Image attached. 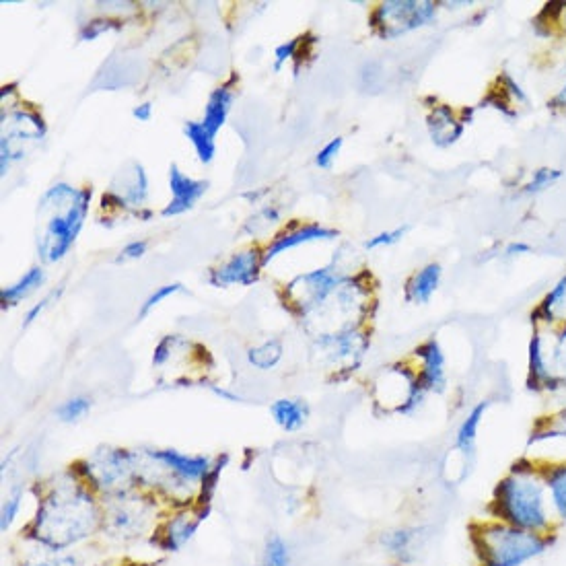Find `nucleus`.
<instances>
[{
    "instance_id": "obj_1",
    "label": "nucleus",
    "mask_w": 566,
    "mask_h": 566,
    "mask_svg": "<svg viewBox=\"0 0 566 566\" xmlns=\"http://www.w3.org/2000/svg\"><path fill=\"white\" fill-rule=\"evenodd\" d=\"M486 513L490 519L513 525L523 532L556 536L558 529L542 468L534 462H527V459H519L494 484Z\"/></svg>"
},
{
    "instance_id": "obj_2",
    "label": "nucleus",
    "mask_w": 566,
    "mask_h": 566,
    "mask_svg": "<svg viewBox=\"0 0 566 566\" xmlns=\"http://www.w3.org/2000/svg\"><path fill=\"white\" fill-rule=\"evenodd\" d=\"M93 190L68 184L52 186L38 206V254L46 264L62 260L75 245L89 212Z\"/></svg>"
},
{
    "instance_id": "obj_3",
    "label": "nucleus",
    "mask_w": 566,
    "mask_h": 566,
    "mask_svg": "<svg viewBox=\"0 0 566 566\" xmlns=\"http://www.w3.org/2000/svg\"><path fill=\"white\" fill-rule=\"evenodd\" d=\"M95 521L97 511L89 494L79 486H60L38 511L35 538L58 552L87 538Z\"/></svg>"
},
{
    "instance_id": "obj_4",
    "label": "nucleus",
    "mask_w": 566,
    "mask_h": 566,
    "mask_svg": "<svg viewBox=\"0 0 566 566\" xmlns=\"http://www.w3.org/2000/svg\"><path fill=\"white\" fill-rule=\"evenodd\" d=\"M556 536L523 532L490 517L472 523L470 542L480 566H525L554 546Z\"/></svg>"
},
{
    "instance_id": "obj_5",
    "label": "nucleus",
    "mask_w": 566,
    "mask_h": 566,
    "mask_svg": "<svg viewBox=\"0 0 566 566\" xmlns=\"http://www.w3.org/2000/svg\"><path fill=\"white\" fill-rule=\"evenodd\" d=\"M437 5L429 0H387L371 15V27L383 40H396L400 35L431 23Z\"/></svg>"
},
{
    "instance_id": "obj_6",
    "label": "nucleus",
    "mask_w": 566,
    "mask_h": 566,
    "mask_svg": "<svg viewBox=\"0 0 566 566\" xmlns=\"http://www.w3.org/2000/svg\"><path fill=\"white\" fill-rule=\"evenodd\" d=\"M342 282L344 278L334 274L332 268H322L295 278L287 291L293 303L303 313H307L317 305H322L342 285Z\"/></svg>"
},
{
    "instance_id": "obj_7",
    "label": "nucleus",
    "mask_w": 566,
    "mask_h": 566,
    "mask_svg": "<svg viewBox=\"0 0 566 566\" xmlns=\"http://www.w3.org/2000/svg\"><path fill=\"white\" fill-rule=\"evenodd\" d=\"M169 188H171V202L163 208L161 215L178 217L196 206V202L206 194L208 182L194 180L184 171H180L178 165H171L169 167Z\"/></svg>"
},
{
    "instance_id": "obj_8",
    "label": "nucleus",
    "mask_w": 566,
    "mask_h": 566,
    "mask_svg": "<svg viewBox=\"0 0 566 566\" xmlns=\"http://www.w3.org/2000/svg\"><path fill=\"white\" fill-rule=\"evenodd\" d=\"M414 355L422 361L418 383L424 389V394H443L447 389V371L445 355L439 342L435 338H429L414 350Z\"/></svg>"
},
{
    "instance_id": "obj_9",
    "label": "nucleus",
    "mask_w": 566,
    "mask_h": 566,
    "mask_svg": "<svg viewBox=\"0 0 566 566\" xmlns=\"http://www.w3.org/2000/svg\"><path fill=\"white\" fill-rule=\"evenodd\" d=\"M262 258L258 252H241L235 254L229 262H225L221 268L212 270L208 280L215 287H227V285H254L260 276Z\"/></svg>"
},
{
    "instance_id": "obj_10",
    "label": "nucleus",
    "mask_w": 566,
    "mask_h": 566,
    "mask_svg": "<svg viewBox=\"0 0 566 566\" xmlns=\"http://www.w3.org/2000/svg\"><path fill=\"white\" fill-rule=\"evenodd\" d=\"M527 369H529L527 387L532 389V392H558V389H564L562 381L554 377L550 369V361L546 357L544 342L540 334H534L532 340H529Z\"/></svg>"
},
{
    "instance_id": "obj_11",
    "label": "nucleus",
    "mask_w": 566,
    "mask_h": 566,
    "mask_svg": "<svg viewBox=\"0 0 566 566\" xmlns=\"http://www.w3.org/2000/svg\"><path fill=\"white\" fill-rule=\"evenodd\" d=\"M95 482L108 490H120L132 474V455L126 451H108L93 464Z\"/></svg>"
},
{
    "instance_id": "obj_12",
    "label": "nucleus",
    "mask_w": 566,
    "mask_h": 566,
    "mask_svg": "<svg viewBox=\"0 0 566 566\" xmlns=\"http://www.w3.org/2000/svg\"><path fill=\"white\" fill-rule=\"evenodd\" d=\"M427 128L433 138V143L441 149L455 145L464 134V122L459 120L449 105H435L433 112L427 118Z\"/></svg>"
},
{
    "instance_id": "obj_13",
    "label": "nucleus",
    "mask_w": 566,
    "mask_h": 566,
    "mask_svg": "<svg viewBox=\"0 0 566 566\" xmlns=\"http://www.w3.org/2000/svg\"><path fill=\"white\" fill-rule=\"evenodd\" d=\"M157 462H161L165 468H169L175 476H180L182 480H204L206 474L210 472V462L204 457H192L184 455L178 451H151L149 453Z\"/></svg>"
},
{
    "instance_id": "obj_14",
    "label": "nucleus",
    "mask_w": 566,
    "mask_h": 566,
    "mask_svg": "<svg viewBox=\"0 0 566 566\" xmlns=\"http://www.w3.org/2000/svg\"><path fill=\"white\" fill-rule=\"evenodd\" d=\"M338 237V231L322 227V225H305L301 229L289 231V233H282L280 237H276V241L268 247V252L262 258V264L266 266L270 260H274L278 254L291 250V247H297L301 243H309V241H320V239H334Z\"/></svg>"
},
{
    "instance_id": "obj_15",
    "label": "nucleus",
    "mask_w": 566,
    "mask_h": 566,
    "mask_svg": "<svg viewBox=\"0 0 566 566\" xmlns=\"http://www.w3.org/2000/svg\"><path fill=\"white\" fill-rule=\"evenodd\" d=\"M490 402H480L476 404L470 414L464 418V422L459 424L457 435H455V449L464 455L466 464H472L474 457H476V441H478V431H480V424L482 418L488 410Z\"/></svg>"
},
{
    "instance_id": "obj_16",
    "label": "nucleus",
    "mask_w": 566,
    "mask_h": 566,
    "mask_svg": "<svg viewBox=\"0 0 566 566\" xmlns=\"http://www.w3.org/2000/svg\"><path fill=\"white\" fill-rule=\"evenodd\" d=\"M441 274H443V268L437 262L427 264L422 270H418L406 285V301L418 303V305L429 303L431 297L439 289Z\"/></svg>"
},
{
    "instance_id": "obj_17",
    "label": "nucleus",
    "mask_w": 566,
    "mask_h": 566,
    "mask_svg": "<svg viewBox=\"0 0 566 566\" xmlns=\"http://www.w3.org/2000/svg\"><path fill=\"white\" fill-rule=\"evenodd\" d=\"M542 476L548 488V499L556 521L566 523V462L544 466Z\"/></svg>"
},
{
    "instance_id": "obj_18",
    "label": "nucleus",
    "mask_w": 566,
    "mask_h": 566,
    "mask_svg": "<svg viewBox=\"0 0 566 566\" xmlns=\"http://www.w3.org/2000/svg\"><path fill=\"white\" fill-rule=\"evenodd\" d=\"M231 103H233V91L227 85H223V87H219V89L210 93L208 103H206L204 120L200 124L204 126V130L212 138H217L219 130L223 128V124L229 116V110H231Z\"/></svg>"
},
{
    "instance_id": "obj_19",
    "label": "nucleus",
    "mask_w": 566,
    "mask_h": 566,
    "mask_svg": "<svg viewBox=\"0 0 566 566\" xmlns=\"http://www.w3.org/2000/svg\"><path fill=\"white\" fill-rule=\"evenodd\" d=\"M270 412L278 427L289 433L299 431L309 418V406L303 400H276Z\"/></svg>"
},
{
    "instance_id": "obj_20",
    "label": "nucleus",
    "mask_w": 566,
    "mask_h": 566,
    "mask_svg": "<svg viewBox=\"0 0 566 566\" xmlns=\"http://www.w3.org/2000/svg\"><path fill=\"white\" fill-rule=\"evenodd\" d=\"M418 529L404 527V529H394V532H387L381 538L383 548L392 554L400 562H410L416 556V542H418Z\"/></svg>"
},
{
    "instance_id": "obj_21",
    "label": "nucleus",
    "mask_w": 566,
    "mask_h": 566,
    "mask_svg": "<svg viewBox=\"0 0 566 566\" xmlns=\"http://www.w3.org/2000/svg\"><path fill=\"white\" fill-rule=\"evenodd\" d=\"M132 171L130 175L122 173V192H114L116 196H120L128 206H140L147 200L149 194V182H147V173L143 169V165L132 161Z\"/></svg>"
},
{
    "instance_id": "obj_22",
    "label": "nucleus",
    "mask_w": 566,
    "mask_h": 566,
    "mask_svg": "<svg viewBox=\"0 0 566 566\" xmlns=\"http://www.w3.org/2000/svg\"><path fill=\"white\" fill-rule=\"evenodd\" d=\"M196 527H198V521H192L186 515L175 517L173 521L167 523L165 532L161 534V540H157V544L163 550H169V552L180 550L192 538V534L196 532Z\"/></svg>"
},
{
    "instance_id": "obj_23",
    "label": "nucleus",
    "mask_w": 566,
    "mask_h": 566,
    "mask_svg": "<svg viewBox=\"0 0 566 566\" xmlns=\"http://www.w3.org/2000/svg\"><path fill=\"white\" fill-rule=\"evenodd\" d=\"M11 132L3 134L11 140H40L46 134V124L38 114L17 112L11 116Z\"/></svg>"
},
{
    "instance_id": "obj_24",
    "label": "nucleus",
    "mask_w": 566,
    "mask_h": 566,
    "mask_svg": "<svg viewBox=\"0 0 566 566\" xmlns=\"http://www.w3.org/2000/svg\"><path fill=\"white\" fill-rule=\"evenodd\" d=\"M42 282H44V270L42 268H31L19 282H15L13 287L5 289L3 295H0V301H3V309L17 305L21 299H25L35 289L42 287Z\"/></svg>"
},
{
    "instance_id": "obj_25",
    "label": "nucleus",
    "mask_w": 566,
    "mask_h": 566,
    "mask_svg": "<svg viewBox=\"0 0 566 566\" xmlns=\"http://www.w3.org/2000/svg\"><path fill=\"white\" fill-rule=\"evenodd\" d=\"M184 134L188 136L190 143L194 145L196 149V155L202 163H210L212 159H215V153H217V145H215V138H212L204 126L200 122H186L184 126Z\"/></svg>"
},
{
    "instance_id": "obj_26",
    "label": "nucleus",
    "mask_w": 566,
    "mask_h": 566,
    "mask_svg": "<svg viewBox=\"0 0 566 566\" xmlns=\"http://www.w3.org/2000/svg\"><path fill=\"white\" fill-rule=\"evenodd\" d=\"M280 359H282V342L280 340L264 342L262 346H256V348L247 352V361H250L260 371H268V369L276 367Z\"/></svg>"
},
{
    "instance_id": "obj_27",
    "label": "nucleus",
    "mask_w": 566,
    "mask_h": 566,
    "mask_svg": "<svg viewBox=\"0 0 566 566\" xmlns=\"http://www.w3.org/2000/svg\"><path fill=\"white\" fill-rule=\"evenodd\" d=\"M566 299V274L556 282V287L546 295V299L540 303V307L534 311L532 317L542 322H554L556 320V309L562 305Z\"/></svg>"
},
{
    "instance_id": "obj_28",
    "label": "nucleus",
    "mask_w": 566,
    "mask_h": 566,
    "mask_svg": "<svg viewBox=\"0 0 566 566\" xmlns=\"http://www.w3.org/2000/svg\"><path fill=\"white\" fill-rule=\"evenodd\" d=\"M560 178H562V171H560V169H550V167L536 169L534 175H532V180H529V182L523 186V192H525V194H540V192L548 190L550 186H554Z\"/></svg>"
},
{
    "instance_id": "obj_29",
    "label": "nucleus",
    "mask_w": 566,
    "mask_h": 566,
    "mask_svg": "<svg viewBox=\"0 0 566 566\" xmlns=\"http://www.w3.org/2000/svg\"><path fill=\"white\" fill-rule=\"evenodd\" d=\"M291 554L289 546L285 544L280 536H272L266 542V554H264V566H289Z\"/></svg>"
},
{
    "instance_id": "obj_30",
    "label": "nucleus",
    "mask_w": 566,
    "mask_h": 566,
    "mask_svg": "<svg viewBox=\"0 0 566 566\" xmlns=\"http://www.w3.org/2000/svg\"><path fill=\"white\" fill-rule=\"evenodd\" d=\"M550 369H552L554 377H558L562 381V385L566 387V324L562 326V330L556 336V346H554Z\"/></svg>"
},
{
    "instance_id": "obj_31",
    "label": "nucleus",
    "mask_w": 566,
    "mask_h": 566,
    "mask_svg": "<svg viewBox=\"0 0 566 566\" xmlns=\"http://www.w3.org/2000/svg\"><path fill=\"white\" fill-rule=\"evenodd\" d=\"M91 410V400L85 398V396H79V398H73V400H68L64 402L56 414L62 422H77L81 416H85L87 412Z\"/></svg>"
},
{
    "instance_id": "obj_32",
    "label": "nucleus",
    "mask_w": 566,
    "mask_h": 566,
    "mask_svg": "<svg viewBox=\"0 0 566 566\" xmlns=\"http://www.w3.org/2000/svg\"><path fill=\"white\" fill-rule=\"evenodd\" d=\"M120 23L118 21H112V19H95V21H89L87 25H83V29L79 31V38L81 42H93L97 40L101 33L105 31H110V29H118Z\"/></svg>"
},
{
    "instance_id": "obj_33",
    "label": "nucleus",
    "mask_w": 566,
    "mask_h": 566,
    "mask_svg": "<svg viewBox=\"0 0 566 566\" xmlns=\"http://www.w3.org/2000/svg\"><path fill=\"white\" fill-rule=\"evenodd\" d=\"M342 145H344L342 136L332 138L330 143H328V145H326L320 153H317V157H315V165L320 167V169H330V167L334 165V161H336V157H338V153H340Z\"/></svg>"
},
{
    "instance_id": "obj_34",
    "label": "nucleus",
    "mask_w": 566,
    "mask_h": 566,
    "mask_svg": "<svg viewBox=\"0 0 566 566\" xmlns=\"http://www.w3.org/2000/svg\"><path fill=\"white\" fill-rule=\"evenodd\" d=\"M182 291V285L180 282H173V285H167V287H161V289H157L147 301H145V305H143V309H140V313H138V317H147L149 315V311L153 309V307H157L163 299H167L169 295H175V293H180Z\"/></svg>"
},
{
    "instance_id": "obj_35",
    "label": "nucleus",
    "mask_w": 566,
    "mask_h": 566,
    "mask_svg": "<svg viewBox=\"0 0 566 566\" xmlns=\"http://www.w3.org/2000/svg\"><path fill=\"white\" fill-rule=\"evenodd\" d=\"M408 229H410V227L404 225V227H398V229H394V231H383V233L375 235L373 239L367 241V250H377V247H387V245L398 243V241L408 233Z\"/></svg>"
},
{
    "instance_id": "obj_36",
    "label": "nucleus",
    "mask_w": 566,
    "mask_h": 566,
    "mask_svg": "<svg viewBox=\"0 0 566 566\" xmlns=\"http://www.w3.org/2000/svg\"><path fill=\"white\" fill-rule=\"evenodd\" d=\"M499 83H501V89L507 93V97H509L511 101H517V103H527V101H529L527 93L521 89V85H519L509 73H503V75L499 77Z\"/></svg>"
},
{
    "instance_id": "obj_37",
    "label": "nucleus",
    "mask_w": 566,
    "mask_h": 566,
    "mask_svg": "<svg viewBox=\"0 0 566 566\" xmlns=\"http://www.w3.org/2000/svg\"><path fill=\"white\" fill-rule=\"evenodd\" d=\"M19 509H21V494L17 492L15 497L9 499L5 503V507H3V517H0V529H3V532H7V529L11 527V523L15 521V517L19 513Z\"/></svg>"
},
{
    "instance_id": "obj_38",
    "label": "nucleus",
    "mask_w": 566,
    "mask_h": 566,
    "mask_svg": "<svg viewBox=\"0 0 566 566\" xmlns=\"http://www.w3.org/2000/svg\"><path fill=\"white\" fill-rule=\"evenodd\" d=\"M147 247L149 243L145 239H140V241H130L124 250L120 252L118 260L116 262H128V260H138V258H143L147 254Z\"/></svg>"
},
{
    "instance_id": "obj_39",
    "label": "nucleus",
    "mask_w": 566,
    "mask_h": 566,
    "mask_svg": "<svg viewBox=\"0 0 566 566\" xmlns=\"http://www.w3.org/2000/svg\"><path fill=\"white\" fill-rule=\"evenodd\" d=\"M297 46H299V40H289L287 44H280L274 50V70H276V73L282 68V64H285L287 60H291L295 56Z\"/></svg>"
},
{
    "instance_id": "obj_40",
    "label": "nucleus",
    "mask_w": 566,
    "mask_h": 566,
    "mask_svg": "<svg viewBox=\"0 0 566 566\" xmlns=\"http://www.w3.org/2000/svg\"><path fill=\"white\" fill-rule=\"evenodd\" d=\"M175 340H178L175 336H165V338L157 344L155 355H153V365H155V367H161V365L169 359V352H171V346H173Z\"/></svg>"
},
{
    "instance_id": "obj_41",
    "label": "nucleus",
    "mask_w": 566,
    "mask_h": 566,
    "mask_svg": "<svg viewBox=\"0 0 566 566\" xmlns=\"http://www.w3.org/2000/svg\"><path fill=\"white\" fill-rule=\"evenodd\" d=\"M532 252V247H529L527 243H509L505 250H503V254H501V258H505V260H511V258H517V256H523V254H529Z\"/></svg>"
},
{
    "instance_id": "obj_42",
    "label": "nucleus",
    "mask_w": 566,
    "mask_h": 566,
    "mask_svg": "<svg viewBox=\"0 0 566 566\" xmlns=\"http://www.w3.org/2000/svg\"><path fill=\"white\" fill-rule=\"evenodd\" d=\"M132 116H134L138 122H149L151 116H153V105H151V103H140L138 108L132 110Z\"/></svg>"
},
{
    "instance_id": "obj_43",
    "label": "nucleus",
    "mask_w": 566,
    "mask_h": 566,
    "mask_svg": "<svg viewBox=\"0 0 566 566\" xmlns=\"http://www.w3.org/2000/svg\"><path fill=\"white\" fill-rule=\"evenodd\" d=\"M48 303H50V297H48V299H44L42 303L35 305V307H33V309H31V311L27 313V317H25V326L33 324V322H35V317H38V315H40V313H42V311L46 309V305H48Z\"/></svg>"
},
{
    "instance_id": "obj_44",
    "label": "nucleus",
    "mask_w": 566,
    "mask_h": 566,
    "mask_svg": "<svg viewBox=\"0 0 566 566\" xmlns=\"http://www.w3.org/2000/svg\"><path fill=\"white\" fill-rule=\"evenodd\" d=\"M552 105H554V108H566V85L554 95Z\"/></svg>"
},
{
    "instance_id": "obj_45",
    "label": "nucleus",
    "mask_w": 566,
    "mask_h": 566,
    "mask_svg": "<svg viewBox=\"0 0 566 566\" xmlns=\"http://www.w3.org/2000/svg\"><path fill=\"white\" fill-rule=\"evenodd\" d=\"M562 23H564V31H566V5H564V11H562Z\"/></svg>"
},
{
    "instance_id": "obj_46",
    "label": "nucleus",
    "mask_w": 566,
    "mask_h": 566,
    "mask_svg": "<svg viewBox=\"0 0 566 566\" xmlns=\"http://www.w3.org/2000/svg\"><path fill=\"white\" fill-rule=\"evenodd\" d=\"M478 566H480V564H478Z\"/></svg>"
}]
</instances>
